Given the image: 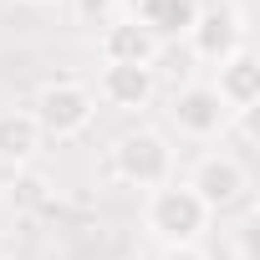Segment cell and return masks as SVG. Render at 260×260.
Segmentation results:
<instances>
[{
	"label": "cell",
	"mask_w": 260,
	"mask_h": 260,
	"mask_svg": "<svg viewBox=\"0 0 260 260\" xmlns=\"http://www.w3.org/2000/svg\"><path fill=\"white\" fill-rule=\"evenodd\" d=\"M143 219H148V230L174 250V245H194V240L204 235L209 209L199 204V194H194L189 184H158V189H148Z\"/></svg>",
	"instance_id": "6da1fadb"
},
{
	"label": "cell",
	"mask_w": 260,
	"mask_h": 260,
	"mask_svg": "<svg viewBox=\"0 0 260 260\" xmlns=\"http://www.w3.org/2000/svg\"><path fill=\"white\" fill-rule=\"evenodd\" d=\"M112 174L133 189H158L174 174V148L164 143V133L138 127V133H122L112 143Z\"/></svg>",
	"instance_id": "7a4b0ae2"
},
{
	"label": "cell",
	"mask_w": 260,
	"mask_h": 260,
	"mask_svg": "<svg viewBox=\"0 0 260 260\" xmlns=\"http://www.w3.org/2000/svg\"><path fill=\"white\" fill-rule=\"evenodd\" d=\"M31 117H36V127H41V138L67 143V138H77V133H87V127H92L97 97H92L82 82H51V87H41Z\"/></svg>",
	"instance_id": "3957f363"
},
{
	"label": "cell",
	"mask_w": 260,
	"mask_h": 260,
	"mask_svg": "<svg viewBox=\"0 0 260 260\" xmlns=\"http://www.w3.org/2000/svg\"><path fill=\"white\" fill-rule=\"evenodd\" d=\"M189 189L199 194V204H204L209 214H219V209H230V204H240V199H245L250 179H245V169H240L230 153H209V158H199V164H194Z\"/></svg>",
	"instance_id": "277c9868"
},
{
	"label": "cell",
	"mask_w": 260,
	"mask_h": 260,
	"mask_svg": "<svg viewBox=\"0 0 260 260\" xmlns=\"http://www.w3.org/2000/svg\"><path fill=\"white\" fill-rule=\"evenodd\" d=\"M189 46H194V56H204L214 67L224 56H235L240 51V21H235V11L230 6H199V16L189 26Z\"/></svg>",
	"instance_id": "5b68a950"
},
{
	"label": "cell",
	"mask_w": 260,
	"mask_h": 260,
	"mask_svg": "<svg viewBox=\"0 0 260 260\" xmlns=\"http://www.w3.org/2000/svg\"><path fill=\"white\" fill-rule=\"evenodd\" d=\"M174 122H179V133H189V138H214L219 127L230 122V107L214 97V87H184V92H174Z\"/></svg>",
	"instance_id": "8992f818"
},
{
	"label": "cell",
	"mask_w": 260,
	"mask_h": 260,
	"mask_svg": "<svg viewBox=\"0 0 260 260\" xmlns=\"http://www.w3.org/2000/svg\"><path fill=\"white\" fill-rule=\"evenodd\" d=\"M214 97L230 107V112H250L255 97H260V61L240 46L235 56L219 61V82H214Z\"/></svg>",
	"instance_id": "52a82bcc"
},
{
	"label": "cell",
	"mask_w": 260,
	"mask_h": 260,
	"mask_svg": "<svg viewBox=\"0 0 260 260\" xmlns=\"http://www.w3.org/2000/svg\"><path fill=\"white\" fill-rule=\"evenodd\" d=\"M194 16H199V0H143V6L133 11V21L164 46V41H179V36H189V26H194Z\"/></svg>",
	"instance_id": "ba28073f"
},
{
	"label": "cell",
	"mask_w": 260,
	"mask_h": 260,
	"mask_svg": "<svg viewBox=\"0 0 260 260\" xmlns=\"http://www.w3.org/2000/svg\"><path fill=\"white\" fill-rule=\"evenodd\" d=\"M97 92H102V102L127 107V112H133V107H148V97H153V67H122V61H107Z\"/></svg>",
	"instance_id": "9c48e42d"
},
{
	"label": "cell",
	"mask_w": 260,
	"mask_h": 260,
	"mask_svg": "<svg viewBox=\"0 0 260 260\" xmlns=\"http://www.w3.org/2000/svg\"><path fill=\"white\" fill-rule=\"evenodd\" d=\"M102 56H107V61H122V67H153L158 41L127 16V21H112V26L102 31Z\"/></svg>",
	"instance_id": "30bf717a"
},
{
	"label": "cell",
	"mask_w": 260,
	"mask_h": 260,
	"mask_svg": "<svg viewBox=\"0 0 260 260\" xmlns=\"http://www.w3.org/2000/svg\"><path fill=\"white\" fill-rule=\"evenodd\" d=\"M41 148V127L31 112H0V164H31Z\"/></svg>",
	"instance_id": "8fae6325"
},
{
	"label": "cell",
	"mask_w": 260,
	"mask_h": 260,
	"mask_svg": "<svg viewBox=\"0 0 260 260\" xmlns=\"http://www.w3.org/2000/svg\"><path fill=\"white\" fill-rule=\"evenodd\" d=\"M164 260H209L199 245H174V250H164Z\"/></svg>",
	"instance_id": "7c38bea8"
},
{
	"label": "cell",
	"mask_w": 260,
	"mask_h": 260,
	"mask_svg": "<svg viewBox=\"0 0 260 260\" xmlns=\"http://www.w3.org/2000/svg\"><path fill=\"white\" fill-rule=\"evenodd\" d=\"M107 6H112V0H82V11H87V16H92V11H97V16H102V11H107Z\"/></svg>",
	"instance_id": "4fadbf2b"
},
{
	"label": "cell",
	"mask_w": 260,
	"mask_h": 260,
	"mask_svg": "<svg viewBox=\"0 0 260 260\" xmlns=\"http://www.w3.org/2000/svg\"><path fill=\"white\" fill-rule=\"evenodd\" d=\"M122 6H127V11H138V6H143V0H122Z\"/></svg>",
	"instance_id": "5bb4252c"
},
{
	"label": "cell",
	"mask_w": 260,
	"mask_h": 260,
	"mask_svg": "<svg viewBox=\"0 0 260 260\" xmlns=\"http://www.w3.org/2000/svg\"><path fill=\"white\" fill-rule=\"evenodd\" d=\"M31 6H46V0H31Z\"/></svg>",
	"instance_id": "9a60e30c"
}]
</instances>
